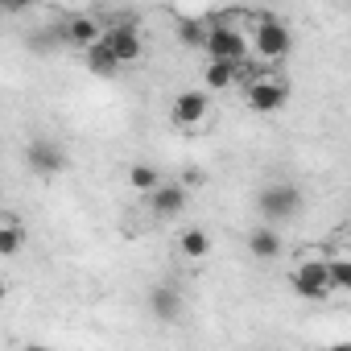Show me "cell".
Instances as JSON below:
<instances>
[{"instance_id":"cell-1","label":"cell","mask_w":351,"mask_h":351,"mask_svg":"<svg viewBox=\"0 0 351 351\" xmlns=\"http://www.w3.org/2000/svg\"><path fill=\"white\" fill-rule=\"evenodd\" d=\"M265 62H285L293 54V34L281 17L273 13H256V25H252V42H248Z\"/></svg>"},{"instance_id":"cell-2","label":"cell","mask_w":351,"mask_h":351,"mask_svg":"<svg viewBox=\"0 0 351 351\" xmlns=\"http://www.w3.org/2000/svg\"><path fill=\"white\" fill-rule=\"evenodd\" d=\"M203 50L211 54V58H223V62H244L248 58V34L244 29H236V21L223 13V17H207V42H203Z\"/></svg>"},{"instance_id":"cell-3","label":"cell","mask_w":351,"mask_h":351,"mask_svg":"<svg viewBox=\"0 0 351 351\" xmlns=\"http://www.w3.org/2000/svg\"><path fill=\"white\" fill-rule=\"evenodd\" d=\"M302 207H306V195H302L298 182H269V186H261V195H256V211H261L269 223H289V219L302 215Z\"/></svg>"},{"instance_id":"cell-4","label":"cell","mask_w":351,"mask_h":351,"mask_svg":"<svg viewBox=\"0 0 351 351\" xmlns=\"http://www.w3.org/2000/svg\"><path fill=\"white\" fill-rule=\"evenodd\" d=\"M289 289L302 298V302H326L335 289H330V277H326V256H306L289 269Z\"/></svg>"},{"instance_id":"cell-5","label":"cell","mask_w":351,"mask_h":351,"mask_svg":"<svg viewBox=\"0 0 351 351\" xmlns=\"http://www.w3.org/2000/svg\"><path fill=\"white\" fill-rule=\"evenodd\" d=\"M25 165L38 173V178H54V173L66 169V149L54 136H34L25 145Z\"/></svg>"},{"instance_id":"cell-6","label":"cell","mask_w":351,"mask_h":351,"mask_svg":"<svg viewBox=\"0 0 351 351\" xmlns=\"http://www.w3.org/2000/svg\"><path fill=\"white\" fill-rule=\"evenodd\" d=\"M244 104L261 116H273L289 104V83L285 79H252L248 91H244Z\"/></svg>"},{"instance_id":"cell-7","label":"cell","mask_w":351,"mask_h":351,"mask_svg":"<svg viewBox=\"0 0 351 351\" xmlns=\"http://www.w3.org/2000/svg\"><path fill=\"white\" fill-rule=\"evenodd\" d=\"M104 42L112 46V54H116V62L120 66H128V62H141V54H145V42H141V29H136V21L132 17H120L108 34H104Z\"/></svg>"},{"instance_id":"cell-8","label":"cell","mask_w":351,"mask_h":351,"mask_svg":"<svg viewBox=\"0 0 351 351\" xmlns=\"http://www.w3.org/2000/svg\"><path fill=\"white\" fill-rule=\"evenodd\" d=\"M149 211L157 219H178L186 211V186L182 182H157L149 191Z\"/></svg>"},{"instance_id":"cell-9","label":"cell","mask_w":351,"mask_h":351,"mask_svg":"<svg viewBox=\"0 0 351 351\" xmlns=\"http://www.w3.org/2000/svg\"><path fill=\"white\" fill-rule=\"evenodd\" d=\"M149 310L157 322H178L182 318V289L173 285V281H161L149 289Z\"/></svg>"},{"instance_id":"cell-10","label":"cell","mask_w":351,"mask_h":351,"mask_svg":"<svg viewBox=\"0 0 351 351\" xmlns=\"http://www.w3.org/2000/svg\"><path fill=\"white\" fill-rule=\"evenodd\" d=\"M207 108H211L207 91H182L178 99H173V112H169V120L178 124V128H191V124H199V120L207 116Z\"/></svg>"},{"instance_id":"cell-11","label":"cell","mask_w":351,"mask_h":351,"mask_svg":"<svg viewBox=\"0 0 351 351\" xmlns=\"http://www.w3.org/2000/svg\"><path fill=\"white\" fill-rule=\"evenodd\" d=\"M248 252H252L256 261H277V256L285 252V240H281V232H277L273 223H261V228L248 232Z\"/></svg>"},{"instance_id":"cell-12","label":"cell","mask_w":351,"mask_h":351,"mask_svg":"<svg viewBox=\"0 0 351 351\" xmlns=\"http://www.w3.org/2000/svg\"><path fill=\"white\" fill-rule=\"evenodd\" d=\"M83 50H87L83 58H87V71H91V75H99V79H112V75L120 71V62H116L112 46L104 42V34H99V38H95L91 46H83Z\"/></svg>"},{"instance_id":"cell-13","label":"cell","mask_w":351,"mask_h":351,"mask_svg":"<svg viewBox=\"0 0 351 351\" xmlns=\"http://www.w3.org/2000/svg\"><path fill=\"white\" fill-rule=\"evenodd\" d=\"M25 228L17 215H0V256H21L25 252Z\"/></svg>"},{"instance_id":"cell-14","label":"cell","mask_w":351,"mask_h":351,"mask_svg":"<svg viewBox=\"0 0 351 351\" xmlns=\"http://www.w3.org/2000/svg\"><path fill=\"white\" fill-rule=\"evenodd\" d=\"M178 248H182L186 261H203V256L211 252V236H207L203 228H186V232L178 236Z\"/></svg>"},{"instance_id":"cell-15","label":"cell","mask_w":351,"mask_h":351,"mask_svg":"<svg viewBox=\"0 0 351 351\" xmlns=\"http://www.w3.org/2000/svg\"><path fill=\"white\" fill-rule=\"evenodd\" d=\"M173 34H178L182 46L203 50V42H207V21H203V17H182L178 25H173Z\"/></svg>"},{"instance_id":"cell-16","label":"cell","mask_w":351,"mask_h":351,"mask_svg":"<svg viewBox=\"0 0 351 351\" xmlns=\"http://www.w3.org/2000/svg\"><path fill=\"white\" fill-rule=\"evenodd\" d=\"M203 83L215 87V91H228L236 83V62H223V58H211L207 71H203Z\"/></svg>"},{"instance_id":"cell-17","label":"cell","mask_w":351,"mask_h":351,"mask_svg":"<svg viewBox=\"0 0 351 351\" xmlns=\"http://www.w3.org/2000/svg\"><path fill=\"white\" fill-rule=\"evenodd\" d=\"M99 38V21H91V17H75V21H66V42L71 46H91Z\"/></svg>"},{"instance_id":"cell-18","label":"cell","mask_w":351,"mask_h":351,"mask_svg":"<svg viewBox=\"0 0 351 351\" xmlns=\"http://www.w3.org/2000/svg\"><path fill=\"white\" fill-rule=\"evenodd\" d=\"M157 182H161V173H157L153 165H145V161H136V165L128 169V186H132L136 195H149Z\"/></svg>"},{"instance_id":"cell-19","label":"cell","mask_w":351,"mask_h":351,"mask_svg":"<svg viewBox=\"0 0 351 351\" xmlns=\"http://www.w3.org/2000/svg\"><path fill=\"white\" fill-rule=\"evenodd\" d=\"M326 277H330V289L347 293L351 289V261L347 256H326Z\"/></svg>"},{"instance_id":"cell-20","label":"cell","mask_w":351,"mask_h":351,"mask_svg":"<svg viewBox=\"0 0 351 351\" xmlns=\"http://www.w3.org/2000/svg\"><path fill=\"white\" fill-rule=\"evenodd\" d=\"M38 5V0H0V13H13V17H21V13H29Z\"/></svg>"},{"instance_id":"cell-21","label":"cell","mask_w":351,"mask_h":351,"mask_svg":"<svg viewBox=\"0 0 351 351\" xmlns=\"http://www.w3.org/2000/svg\"><path fill=\"white\" fill-rule=\"evenodd\" d=\"M5 293H9V281H5V273H0V302H5Z\"/></svg>"},{"instance_id":"cell-22","label":"cell","mask_w":351,"mask_h":351,"mask_svg":"<svg viewBox=\"0 0 351 351\" xmlns=\"http://www.w3.org/2000/svg\"><path fill=\"white\" fill-rule=\"evenodd\" d=\"M169 5H182V0H169Z\"/></svg>"}]
</instances>
